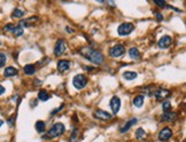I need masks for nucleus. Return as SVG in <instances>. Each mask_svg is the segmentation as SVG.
I'll return each mask as SVG.
<instances>
[{
  "label": "nucleus",
  "instance_id": "f257e3e1",
  "mask_svg": "<svg viewBox=\"0 0 186 142\" xmlns=\"http://www.w3.org/2000/svg\"><path fill=\"white\" fill-rule=\"evenodd\" d=\"M81 55L83 57H85L86 60H88L90 62H92L95 65H100L103 62V55L101 54V52H99L97 50H93L91 47L85 46L81 48Z\"/></svg>",
  "mask_w": 186,
  "mask_h": 142
},
{
  "label": "nucleus",
  "instance_id": "f03ea898",
  "mask_svg": "<svg viewBox=\"0 0 186 142\" xmlns=\"http://www.w3.org/2000/svg\"><path fill=\"white\" fill-rule=\"evenodd\" d=\"M64 131H66V127H64V125L62 123H55L52 126V128L48 131V133H47V138L49 139L59 138V136H61V135L63 134Z\"/></svg>",
  "mask_w": 186,
  "mask_h": 142
},
{
  "label": "nucleus",
  "instance_id": "7ed1b4c3",
  "mask_svg": "<svg viewBox=\"0 0 186 142\" xmlns=\"http://www.w3.org/2000/svg\"><path fill=\"white\" fill-rule=\"evenodd\" d=\"M73 85L75 86V88L76 89H82L84 88L85 86L88 85V78L85 77L84 75H76L73 79Z\"/></svg>",
  "mask_w": 186,
  "mask_h": 142
},
{
  "label": "nucleus",
  "instance_id": "20e7f679",
  "mask_svg": "<svg viewBox=\"0 0 186 142\" xmlns=\"http://www.w3.org/2000/svg\"><path fill=\"white\" fill-rule=\"evenodd\" d=\"M133 28L134 26L132 23H129V22H127V23H122V24L117 28V33H118L119 36H128L132 32Z\"/></svg>",
  "mask_w": 186,
  "mask_h": 142
},
{
  "label": "nucleus",
  "instance_id": "39448f33",
  "mask_svg": "<svg viewBox=\"0 0 186 142\" xmlns=\"http://www.w3.org/2000/svg\"><path fill=\"white\" fill-rule=\"evenodd\" d=\"M125 54V47L123 45H115L109 50V55L112 57H121Z\"/></svg>",
  "mask_w": 186,
  "mask_h": 142
},
{
  "label": "nucleus",
  "instance_id": "423d86ee",
  "mask_svg": "<svg viewBox=\"0 0 186 142\" xmlns=\"http://www.w3.org/2000/svg\"><path fill=\"white\" fill-rule=\"evenodd\" d=\"M153 95H154V97L156 100H158V101H162V100L168 99L169 96L171 95V92H170L169 89L160 88V89H158V91H155V92L153 93Z\"/></svg>",
  "mask_w": 186,
  "mask_h": 142
},
{
  "label": "nucleus",
  "instance_id": "0eeeda50",
  "mask_svg": "<svg viewBox=\"0 0 186 142\" xmlns=\"http://www.w3.org/2000/svg\"><path fill=\"white\" fill-rule=\"evenodd\" d=\"M66 48H67V45H66V41L64 39H60L58 40V43L55 45V48H54V55L55 56H60L66 52Z\"/></svg>",
  "mask_w": 186,
  "mask_h": 142
},
{
  "label": "nucleus",
  "instance_id": "6e6552de",
  "mask_svg": "<svg viewBox=\"0 0 186 142\" xmlns=\"http://www.w3.org/2000/svg\"><path fill=\"white\" fill-rule=\"evenodd\" d=\"M172 136V131L170 127H164L163 130H161L160 131V133H158V140L160 141H168L169 139Z\"/></svg>",
  "mask_w": 186,
  "mask_h": 142
},
{
  "label": "nucleus",
  "instance_id": "1a4fd4ad",
  "mask_svg": "<svg viewBox=\"0 0 186 142\" xmlns=\"http://www.w3.org/2000/svg\"><path fill=\"white\" fill-rule=\"evenodd\" d=\"M172 44V38L170 36H163L161 39L158 40V47L162 48V50H165V48H169V47L171 46Z\"/></svg>",
  "mask_w": 186,
  "mask_h": 142
},
{
  "label": "nucleus",
  "instance_id": "9d476101",
  "mask_svg": "<svg viewBox=\"0 0 186 142\" xmlns=\"http://www.w3.org/2000/svg\"><path fill=\"white\" fill-rule=\"evenodd\" d=\"M110 108L113 110V114L116 115L118 114L119 109H121V100L118 96H113L110 100Z\"/></svg>",
  "mask_w": 186,
  "mask_h": 142
},
{
  "label": "nucleus",
  "instance_id": "9b49d317",
  "mask_svg": "<svg viewBox=\"0 0 186 142\" xmlns=\"http://www.w3.org/2000/svg\"><path fill=\"white\" fill-rule=\"evenodd\" d=\"M93 116H94L97 119H100V121H110V119H112V115L105 110H101V109L94 111Z\"/></svg>",
  "mask_w": 186,
  "mask_h": 142
},
{
  "label": "nucleus",
  "instance_id": "f8f14e48",
  "mask_svg": "<svg viewBox=\"0 0 186 142\" xmlns=\"http://www.w3.org/2000/svg\"><path fill=\"white\" fill-rule=\"evenodd\" d=\"M37 21H38V17H37V16H32V17L25 18V20L20 21L18 25H20V28L22 29H23V26H24V28H30V26H32V24L36 23Z\"/></svg>",
  "mask_w": 186,
  "mask_h": 142
},
{
  "label": "nucleus",
  "instance_id": "ddd939ff",
  "mask_svg": "<svg viewBox=\"0 0 186 142\" xmlns=\"http://www.w3.org/2000/svg\"><path fill=\"white\" fill-rule=\"evenodd\" d=\"M177 119V114L175 112H164L161 116V121H165V123H172Z\"/></svg>",
  "mask_w": 186,
  "mask_h": 142
},
{
  "label": "nucleus",
  "instance_id": "4468645a",
  "mask_svg": "<svg viewBox=\"0 0 186 142\" xmlns=\"http://www.w3.org/2000/svg\"><path fill=\"white\" fill-rule=\"evenodd\" d=\"M69 68H70V61L68 60H60L58 62V70L60 72H64V71L69 70Z\"/></svg>",
  "mask_w": 186,
  "mask_h": 142
},
{
  "label": "nucleus",
  "instance_id": "2eb2a0df",
  "mask_svg": "<svg viewBox=\"0 0 186 142\" xmlns=\"http://www.w3.org/2000/svg\"><path fill=\"white\" fill-rule=\"evenodd\" d=\"M137 121H138L137 118H131L130 121H128L127 124L124 125V126L119 130V132H121V133H125V132H128L131 127H132V126H134V125L137 124Z\"/></svg>",
  "mask_w": 186,
  "mask_h": 142
},
{
  "label": "nucleus",
  "instance_id": "dca6fc26",
  "mask_svg": "<svg viewBox=\"0 0 186 142\" xmlns=\"http://www.w3.org/2000/svg\"><path fill=\"white\" fill-rule=\"evenodd\" d=\"M18 73V70L14 67H7L4 71L5 77H14Z\"/></svg>",
  "mask_w": 186,
  "mask_h": 142
},
{
  "label": "nucleus",
  "instance_id": "f3484780",
  "mask_svg": "<svg viewBox=\"0 0 186 142\" xmlns=\"http://www.w3.org/2000/svg\"><path fill=\"white\" fill-rule=\"evenodd\" d=\"M129 56L132 59V60H139L140 59V52L138 50L137 47H131L129 50Z\"/></svg>",
  "mask_w": 186,
  "mask_h": 142
},
{
  "label": "nucleus",
  "instance_id": "a211bd4d",
  "mask_svg": "<svg viewBox=\"0 0 186 142\" xmlns=\"http://www.w3.org/2000/svg\"><path fill=\"white\" fill-rule=\"evenodd\" d=\"M144 101H145L144 95H137V96H134L132 103H133L134 107H137V108H141L143 104H144Z\"/></svg>",
  "mask_w": 186,
  "mask_h": 142
},
{
  "label": "nucleus",
  "instance_id": "6ab92c4d",
  "mask_svg": "<svg viewBox=\"0 0 186 142\" xmlns=\"http://www.w3.org/2000/svg\"><path fill=\"white\" fill-rule=\"evenodd\" d=\"M38 99L43 102H46L47 100H49V93L46 91V89H42V91H39L38 93Z\"/></svg>",
  "mask_w": 186,
  "mask_h": 142
},
{
  "label": "nucleus",
  "instance_id": "aec40b11",
  "mask_svg": "<svg viewBox=\"0 0 186 142\" xmlns=\"http://www.w3.org/2000/svg\"><path fill=\"white\" fill-rule=\"evenodd\" d=\"M138 73L134 72V71H125L123 73V78L127 79V80H133L134 78H137Z\"/></svg>",
  "mask_w": 186,
  "mask_h": 142
},
{
  "label": "nucleus",
  "instance_id": "412c9836",
  "mask_svg": "<svg viewBox=\"0 0 186 142\" xmlns=\"http://www.w3.org/2000/svg\"><path fill=\"white\" fill-rule=\"evenodd\" d=\"M23 70H24L25 75L31 76V75H33V73L36 72V68H35V65H32V64H27Z\"/></svg>",
  "mask_w": 186,
  "mask_h": 142
},
{
  "label": "nucleus",
  "instance_id": "4be33fe9",
  "mask_svg": "<svg viewBox=\"0 0 186 142\" xmlns=\"http://www.w3.org/2000/svg\"><path fill=\"white\" fill-rule=\"evenodd\" d=\"M36 131L38 132V133H43V132H45L46 130V124L44 123L43 121H38L37 123H36Z\"/></svg>",
  "mask_w": 186,
  "mask_h": 142
},
{
  "label": "nucleus",
  "instance_id": "5701e85b",
  "mask_svg": "<svg viewBox=\"0 0 186 142\" xmlns=\"http://www.w3.org/2000/svg\"><path fill=\"white\" fill-rule=\"evenodd\" d=\"M24 15V11H22L20 8H15L13 13H12V17L13 18H21Z\"/></svg>",
  "mask_w": 186,
  "mask_h": 142
},
{
  "label": "nucleus",
  "instance_id": "b1692460",
  "mask_svg": "<svg viewBox=\"0 0 186 142\" xmlns=\"http://www.w3.org/2000/svg\"><path fill=\"white\" fill-rule=\"evenodd\" d=\"M146 135H147V133L143 128H138L137 131H136V138H137V140H144L146 138Z\"/></svg>",
  "mask_w": 186,
  "mask_h": 142
},
{
  "label": "nucleus",
  "instance_id": "393cba45",
  "mask_svg": "<svg viewBox=\"0 0 186 142\" xmlns=\"http://www.w3.org/2000/svg\"><path fill=\"white\" fill-rule=\"evenodd\" d=\"M162 109L164 112H170L171 111V102L168 101V100H164L163 103H162Z\"/></svg>",
  "mask_w": 186,
  "mask_h": 142
},
{
  "label": "nucleus",
  "instance_id": "a878e982",
  "mask_svg": "<svg viewBox=\"0 0 186 142\" xmlns=\"http://www.w3.org/2000/svg\"><path fill=\"white\" fill-rule=\"evenodd\" d=\"M12 33H13L15 37H21V36L23 35V29L20 28V26H15V28L13 29Z\"/></svg>",
  "mask_w": 186,
  "mask_h": 142
},
{
  "label": "nucleus",
  "instance_id": "bb28decb",
  "mask_svg": "<svg viewBox=\"0 0 186 142\" xmlns=\"http://www.w3.org/2000/svg\"><path fill=\"white\" fill-rule=\"evenodd\" d=\"M78 134H79L78 130H77V128H75L74 132H73V134H71V136H70V140H69V142H77Z\"/></svg>",
  "mask_w": 186,
  "mask_h": 142
},
{
  "label": "nucleus",
  "instance_id": "cd10ccee",
  "mask_svg": "<svg viewBox=\"0 0 186 142\" xmlns=\"http://www.w3.org/2000/svg\"><path fill=\"white\" fill-rule=\"evenodd\" d=\"M6 61H7V57L4 53H0V68H3L6 64Z\"/></svg>",
  "mask_w": 186,
  "mask_h": 142
},
{
  "label": "nucleus",
  "instance_id": "c85d7f7f",
  "mask_svg": "<svg viewBox=\"0 0 186 142\" xmlns=\"http://www.w3.org/2000/svg\"><path fill=\"white\" fill-rule=\"evenodd\" d=\"M14 28H15V25H14V24H12V23H8V24L5 25L4 32H12Z\"/></svg>",
  "mask_w": 186,
  "mask_h": 142
},
{
  "label": "nucleus",
  "instance_id": "c756f323",
  "mask_svg": "<svg viewBox=\"0 0 186 142\" xmlns=\"http://www.w3.org/2000/svg\"><path fill=\"white\" fill-rule=\"evenodd\" d=\"M154 4L158 5V7H167V2L165 1H158V0H155Z\"/></svg>",
  "mask_w": 186,
  "mask_h": 142
},
{
  "label": "nucleus",
  "instance_id": "7c9ffc66",
  "mask_svg": "<svg viewBox=\"0 0 186 142\" xmlns=\"http://www.w3.org/2000/svg\"><path fill=\"white\" fill-rule=\"evenodd\" d=\"M63 104H62V106H61V107H59V108H58V109H55V110H54V111H52V115H55L56 114V112H59V111H61V110H62V108H63Z\"/></svg>",
  "mask_w": 186,
  "mask_h": 142
},
{
  "label": "nucleus",
  "instance_id": "2f4dec72",
  "mask_svg": "<svg viewBox=\"0 0 186 142\" xmlns=\"http://www.w3.org/2000/svg\"><path fill=\"white\" fill-rule=\"evenodd\" d=\"M5 91H6V89H5L4 86H1V85H0V96H1V95H3V94H4Z\"/></svg>",
  "mask_w": 186,
  "mask_h": 142
},
{
  "label": "nucleus",
  "instance_id": "473e14b6",
  "mask_svg": "<svg viewBox=\"0 0 186 142\" xmlns=\"http://www.w3.org/2000/svg\"><path fill=\"white\" fill-rule=\"evenodd\" d=\"M156 17H158V21H162V20H163V16H162L160 13H156Z\"/></svg>",
  "mask_w": 186,
  "mask_h": 142
},
{
  "label": "nucleus",
  "instance_id": "72a5a7b5",
  "mask_svg": "<svg viewBox=\"0 0 186 142\" xmlns=\"http://www.w3.org/2000/svg\"><path fill=\"white\" fill-rule=\"evenodd\" d=\"M66 30H67V31H68V32H71V33H73V32H75V31H74V30H73V29H70V28H68V26H67V28H66Z\"/></svg>",
  "mask_w": 186,
  "mask_h": 142
},
{
  "label": "nucleus",
  "instance_id": "f704fd0d",
  "mask_svg": "<svg viewBox=\"0 0 186 142\" xmlns=\"http://www.w3.org/2000/svg\"><path fill=\"white\" fill-rule=\"evenodd\" d=\"M3 124H4V121H1V119H0V127L3 126Z\"/></svg>",
  "mask_w": 186,
  "mask_h": 142
},
{
  "label": "nucleus",
  "instance_id": "c9c22d12",
  "mask_svg": "<svg viewBox=\"0 0 186 142\" xmlns=\"http://www.w3.org/2000/svg\"><path fill=\"white\" fill-rule=\"evenodd\" d=\"M0 110H1V107H0Z\"/></svg>",
  "mask_w": 186,
  "mask_h": 142
}]
</instances>
